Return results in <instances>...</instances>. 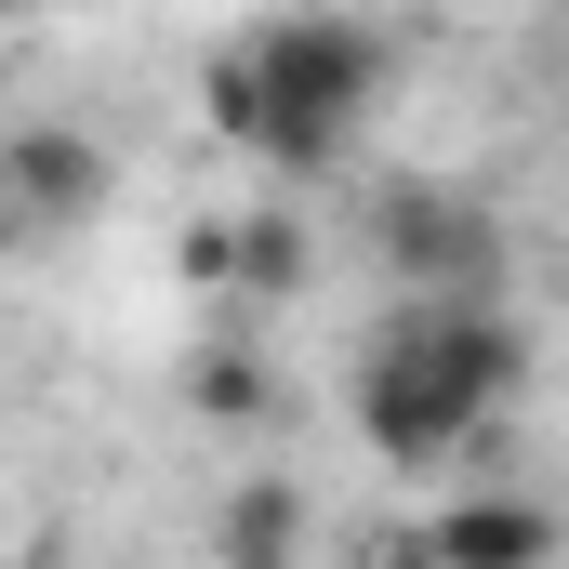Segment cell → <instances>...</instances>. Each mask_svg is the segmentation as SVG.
Returning <instances> with one entry per match:
<instances>
[{
    "mask_svg": "<svg viewBox=\"0 0 569 569\" xmlns=\"http://www.w3.org/2000/svg\"><path fill=\"white\" fill-rule=\"evenodd\" d=\"M199 107H212L226 146H252V159H279V172H318V159H345V146L371 133V107H385V40H371L358 13H279V27L226 40V67L199 80Z\"/></svg>",
    "mask_w": 569,
    "mask_h": 569,
    "instance_id": "2",
    "label": "cell"
},
{
    "mask_svg": "<svg viewBox=\"0 0 569 569\" xmlns=\"http://www.w3.org/2000/svg\"><path fill=\"white\" fill-rule=\"evenodd\" d=\"M425 557H543V517L530 503H450V517H425Z\"/></svg>",
    "mask_w": 569,
    "mask_h": 569,
    "instance_id": "3",
    "label": "cell"
},
{
    "mask_svg": "<svg viewBox=\"0 0 569 569\" xmlns=\"http://www.w3.org/2000/svg\"><path fill=\"white\" fill-rule=\"evenodd\" d=\"M530 398V331L490 279H411V305L358 358V437L385 463H463Z\"/></svg>",
    "mask_w": 569,
    "mask_h": 569,
    "instance_id": "1",
    "label": "cell"
}]
</instances>
